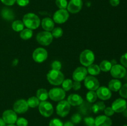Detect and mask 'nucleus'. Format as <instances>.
I'll return each instance as SVG.
<instances>
[{"label": "nucleus", "mask_w": 127, "mask_h": 126, "mask_svg": "<svg viewBox=\"0 0 127 126\" xmlns=\"http://www.w3.org/2000/svg\"><path fill=\"white\" fill-rule=\"evenodd\" d=\"M41 24H42V28L47 32L52 31L54 28V22L52 19L49 18V17H46V18L43 19L42 21Z\"/></svg>", "instance_id": "20"}, {"label": "nucleus", "mask_w": 127, "mask_h": 126, "mask_svg": "<svg viewBox=\"0 0 127 126\" xmlns=\"http://www.w3.org/2000/svg\"><path fill=\"white\" fill-rule=\"evenodd\" d=\"M96 94L97 97L102 100H107L112 96L111 91L106 86H100L98 88Z\"/></svg>", "instance_id": "17"}, {"label": "nucleus", "mask_w": 127, "mask_h": 126, "mask_svg": "<svg viewBox=\"0 0 127 126\" xmlns=\"http://www.w3.org/2000/svg\"><path fill=\"white\" fill-rule=\"evenodd\" d=\"M110 3L112 6H117L120 4V0H110Z\"/></svg>", "instance_id": "45"}, {"label": "nucleus", "mask_w": 127, "mask_h": 126, "mask_svg": "<svg viewBox=\"0 0 127 126\" xmlns=\"http://www.w3.org/2000/svg\"><path fill=\"white\" fill-rule=\"evenodd\" d=\"M105 108V105L102 101H99L97 103H95L92 107L93 111L95 114L99 113V112H102L104 111Z\"/></svg>", "instance_id": "24"}, {"label": "nucleus", "mask_w": 127, "mask_h": 126, "mask_svg": "<svg viewBox=\"0 0 127 126\" xmlns=\"http://www.w3.org/2000/svg\"><path fill=\"white\" fill-rule=\"evenodd\" d=\"M112 121L107 116L100 115L95 119V125L96 126H111Z\"/></svg>", "instance_id": "18"}, {"label": "nucleus", "mask_w": 127, "mask_h": 126, "mask_svg": "<svg viewBox=\"0 0 127 126\" xmlns=\"http://www.w3.org/2000/svg\"><path fill=\"white\" fill-rule=\"evenodd\" d=\"M68 18H69L68 11L66 9H60L55 12L53 21L55 23L61 24L66 22Z\"/></svg>", "instance_id": "9"}, {"label": "nucleus", "mask_w": 127, "mask_h": 126, "mask_svg": "<svg viewBox=\"0 0 127 126\" xmlns=\"http://www.w3.org/2000/svg\"><path fill=\"white\" fill-rule=\"evenodd\" d=\"M48 57V53L47 50L43 48H38L35 49L32 54V58L38 63H43L47 59Z\"/></svg>", "instance_id": "8"}, {"label": "nucleus", "mask_w": 127, "mask_h": 126, "mask_svg": "<svg viewBox=\"0 0 127 126\" xmlns=\"http://www.w3.org/2000/svg\"><path fill=\"white\" fill-rule=\"evenodd\" d=\"M127 107V101L123 98H119L114 101L112 108L115 112H122Z\"/></svg>", "instance_id": "16"}, {"label": "nucleus", "mask_w": 127, "mask_h": 126, "mask_svg": "<svg viewBox=\"0 0 127 126\" xmlns=\"http://www.w3.org/2000/svg\"><path fill=\"white\" fill-rule=\"evenodd\" d=\"M95 60V56L94 53L89 49H86L83 51L80 54L79 61L82 65L85 67H88L89 65L93 64Z\"/></svg>", "instance_id": "3"}, {"label": "nucleus", "mask_w": 127, "mask_h": 126, "mask_svg": "<svg viewBox=\"0 0 127 126\" xmlns=\"http://www.w3.org/2000/svg\"><path fill=\"white\" fill-rule=\"evenodd\" d=\"M83 4L82 0H71L67 6L68 12L72 14L78 13L81 10Z\"/></svg>", "instance_id": "15"}, {"label": "nucleus", "mask_w": 127, "mask_h": 126, "mask_svg": "<svg viewBox=\"0 0 127 126\" xmlns=\"http://www.w3.org/2000/svg\"><path fill=\"white\" fill-rule=\"evenodd\" d=\"M122 87V83L118 79H113L109 83V88L110 91H117Z\"/></svg>", "instance_id": "21"}, {"label": "nucleus", "mask_w": 127, "mask_h": 126, "mask_svg": "<svg viewBox=\"0 0 127 126\" xmlns=\"http://www.w3.org/2000/svg\"><path fill=\"white\" fill-rule=\"evenodd\" d=\"M52 68L53 70H60L61 68H62V64L58 61H55L52 63Z\"/></svg>", "instance_id": "39"}, {"label": "nucleus", "mask_w": 127, "mask_h": 126, "mask_svg": "<svg viewBox=\"0 0 127 126\" xmlns=\"http://www.w3.org/2000/svg\"><path fill=\"white\" fill-rule=\"evenodd\" d=\"M120 62L124 67H127V53L122 56L121 58H120Z\"/></svg>", "instance_id": "41"}, {"label": "nucleus", "mask_w": 127, "mask_h": 126, "mask_svg": "<svg viewBox=\"0 0 127 126\" xmlns=\"http://www.w3.org/2000/svg\"><path fill=\"white\" fill-rule=\"evenodd\" d=\"M71 119V122L73 124H78L81 121L82 117L79 114H74V115L72 116Z\"/></svg>", "instance_id": "37"}, {"label": "nucleus", "mask_w": 127, "mask_h": 126, "mask_svg": "<svg viewBox=\"0 0 127 126\" xmlns=\"http://www.w3.org/2000/svg\"><path fill=\"white\" fill-rule=\"evenodd\" d=\"M71 106L69 103L65 100H62L57 106V114L62 117H66L69 114Z\"/></svg>", "instance_id": "6"}, {"label": "nucleus", "mask_w": 127, "mask_h": 126, "mask_svg": "<svg viewBox=\"0 0 127 126\" xmlns=\"http://www.w3.org/2000/svg\"><path fill=\"white\" fill-rule=\"evenodd\" d=\"M97 98L96 93L94 91H89L86 95V100L89 103H94Z\"/></svg>", "instance_id": "31"}, {"label": "nucleus", "mask_w": 127, "mask_h": 126, "mask_svg": "<svg viewBox=\"0 0 127 126\" xmlns=\"http://www.w3.org/2000/svg\"><path fill=\"white\" fill-rule=\"evenodd\" d=\"M7 126H15V125L14 124H9Z\"/></svg>", "instance_id": "49"}, {"label": "nucleus", "mask_w": 127, "mask_h": 126, "mask_svg": "<svg viewBox=\"0 0 127 126\" xmlns=\"http://www.w3.org/2000/svg\"><path fill=\"white\" fill-rule=\"evenodd\" d=\"M53 38L52 33L45 31V32H40L38 33L36 37V40L37 42L41 45L48 46L52 42Z\"/></svg>", "instance_id": "4"}, {"label": "nucleus", "mask_w": 127, "mask_h": 126, "mask_svg": "<svg viewBox=\"0 0 127 126\" xmlns=\"http://www.w3.org/2000/svg\"><path fill=\"white\" fill-rule=\"evenodd\" d=\"M63 126H74V125L72 122L68 121V122H65V123L63 124Z\"/></svg>", "instance_id": "46"}, {"label": "nucleus", "mask_w": 127, "mask_h": 126, "mask_svg": "<svg viewBox=\"0 0 127 126\" xmlns=\"http://www.w3.org/2000/svg\"><path fill=\"white\" fill-rule=\"evenodd\" d=\"M127 126V125H125V126Z\"/></svg>", "instance_id": "51"}, {"label": "nucleus", "mask_w": 127, "mask_h": 126, "mask_svg": "<svg viewBox=\"0 0 127 126\" xmlns=\"http://www.w3.org/2000/svg\"><path fill=\"white\" fill-rule=\"evenodd\" d=\"M112 67V63L107 60H104L103 61H102L100 63V65H99L100 70L103 72H105L110 70Z\"/></svg>", "instance_id": "26"}, {"label": "nucleus", "mask_w": 127, "mask_h": 126, "mask_svg": "<svg viewBox=\"0 0 127 126\" xmlns=\"http://www.w3.org/2000/svg\"><path fill=\"white\" fill-rule=\"evenodd\" d=\"M123 114H124V116H125V117H127V109H125L123 111Z\"/></svg>", "instance_id": "48"}, {"label": "nucleus", "mask_w": 127, "mask_h": 126, "mask_svg": "<svg viewBox=\"0 0 127 126\" xmlns=\"http://www.w3.org/2000/svg\"><path fill=\"white\" fill-rule=\"evenodd\" d=\"M32 35H33V32H32V30L26 28V29H24L23 30L21 31V33H20V37L22 39L27 40L31 38V37H32Z\"/></svg>", "instance_id": "27"}, {"label": "nucleus", "mask_w": 127, "mask_h": 126, "mask_svg": "<svg viewBox=\"0 0 127 126\" xmlns=\"http://www.w3.org/2000/svg\"><path fill=\"white\" fill-rule=\"evenodd\" d=\"M23 23L29 29L35 30L39 27L40 21L39 17L35 14L27 13L24 16Z\"/></svg>", "instance_id": "1"}, {"label": "nucleus", "mask_w": 127, "mask_h": 126, "mask_svg": "<svg viewBox=\"0 0 127 126\" xmlns=\"http://www.w3.org/2000/svg\"><path fill=\"white\" fill-rule=\"evenodd\" d=\"M0 126H6V122L2 118H0Z\"/></svg>", "instance_id": "47"}, {"label": "nucleus", "mask_w": 127, "mask_h": 126, "mask_svg": "<svg viewBox=\"0 0 127 126\" xmlns=\"http://www.w3.org/2000/svg\"><path fill=\"white\" fill-rule=\"evenodd\" d=\"M2 119L4 120L6 124H14L16 123L17 119V116L16 112L12 110L8 109L4 111L2 113Z\"/></svg>", "instance_id": "12"}, {"label": "nucleus", "mask_w": 127, "mask_h": 126, "mask_svg": "<svg viewBox=\"0 0 127 126\" xmlns=\"http://www.w3.org/2000/svg\"><path fill=\"white\" fill-rule=\"evenodd\" d=\"M84 85L90 91L97 90L99 87V82L93 75L87 76L84 79Z\"/></svg>", "instance_id": "11"}, {"label": "nucleus", "mask_w": 127, "mask_h": 126, "mask_svg": "<svg viewBox=\"0 0 127 126\" xmlns=\"http://www.w3.org/2000/svg\"><path fill=\"white\" fill-rule=\"evenodd\" d=\"M12 28L16 32H21L23 30L24 28V24L23 22L21 21H15L12 23Z\"/></svg>", "instance_id": "28"}, {"label": "nucleus", "mask_w": 127, "mask_h": 126, "mask_svg": "<svg viewBox=\"0 0 127 126\" xmlns=\"http://www.w3.org/2000/svg\"><path fill=\"white\" fill-rule=\"evenodd\" d=\"M84 123L86 125V126H91L95 124V119L92 117H85L84 119Z\"/></svg>", "instance_id": "38"}, {"label": "nucleus", "mask_w": 127, "mask_h": 126, "mask_svg": "<svg viewBox=\"0 0 127 126\" xmlns=\"http://www.w3.org/2000/svg\"><path fill=\"white\" fill-rule=\"evenodd\" d=\"M119 90H120L119 93H120V96L124 98H127V84L122 86Z\"/></svg>", "instance_id": "35"}, {"label": "nucleus", "mask_w": 127, "mask_h": 126, "mask_svg": "<svg viewBox=\"0 0 127 126\" xmlns=\"http://www.w3.org/2000/svg\"><path fill=\"white\" fill-rule=\"evenodd\" d=\"M62 87L65 91H68L72 88L73 81L71 79H66L62 82Z\"/></svg>", "instance_id": "30"}, {"label": "nucleus", "mask_w": 127, "mask_h": 126, "mask_svg": "<svg viewBox=\"0 0 127 126\" xmlns=\"http://www.w3.org/2000/svg\"><path fill=\"white\" fill-rule=\"evenodd\" d=\"M1 16L6 21H11L14 18V14L12 10L9 8H3L1 11Z\"/></svg>", "instance_id": "22"}, {"label": "nucleus", "mask_w": 127, "mask_h": 126, "mask_svg": "<svg viewBox=\"0 0 127 126\" xmlns=\"http://www.w3.org/2000/svg\"><path fill=\"white\" fill-rule=\"evenodd\" d=\"M87 70H88V72L91 75H93V76L99 75L100 72V69L99 65H97V64H93L89 65Z\"/></svg>", "instance_id": "25"}, {"label": "nucleus", "mask_w": 127, "mask_h": 126, "mask_svg": "<svg viewBox=\"0 0 127 126\" xmlns=\"http://www.w3.org/2000/svg\"><path fill=\"white\" fill-rule=\"evenodd\" d=\"M95 126V124H94V125H93V126Z\"/></svg>", "instance_id": "50"}, {"label": "nucleus", "mask_w": 127, "mask_h": 126, "mask_svg": "<svg viewBox=\"0 0 127 126\" xmlns=\"http://www.w3.org/2000/svg\"><path fill=\"white\" fill-rule=\"evenodd\" d=\"M88 74V70L84 67L76 68L73 73V79L74 81L81 82L86 79Z\"/></svg>", "instance_id": "13"}, {"label": "nucleus", "mask_w": 127, "mask_h": 126, "mask_svg": "<svg viewBox=\"0 0 127 126\" xmlns=\"http://www.w3.org/2000/svg\"><path fill=\"white\" fill-rule=\"evenodd\" d=\"M49 126H63V124L58 119H53L50 122Z\"/></svg>", "instance_id": "36"}, {"label": "nucleus", "mask_w": 127, "mask_h": 126, "mask_svg": "<svg viewBox=\"0 0 127 126\" xmlns=\"http://www.w3.org/2000/svg\"><path fill=\"white\" fill-rule=\"evenodd\" d=\"M27 105L29 107H32V108H34V107H37L40 104V100L37 98V97L35 96H32V97L29 98L28 100L27 101Z\"/></svg>", "instance_id": "29"}, {"label": "nucleus", "mask_w": 127, "mask_h": 126, "mask_svg": "<svg viewBox=\"0 0 127 126\" xmlns=\"http://www.w3.org/2000/svg\"><path fill=\"white\" fill-rule=\"evenodd\" d=\"M68 101L72 106H76L81 105L83 102V98L78 94H71L68 97Z\"/></svg>", "instance_id": "19"}, {"label": "nucleus", "mask_w": 127, "mask_h": 126, "mask_svg": "<svg viewBox=\"0 0 127 126\" xmlns=\"http://www.w3.org/2000/svg\"><path fill=\"white\" fill-rule=\"evenodd\" d=\"M114 111L113 110V109L112 108V107H105V109H104V113H105V116H112L113 114H114Z\"/></svg>", "instance_id": "40"}, {"label": "nucleus", "mask_w": 127, "mask_h": 126, "mask_svg": "<svg viewBox=\"0 0 127 126\" xmlns=\"http://www.w3.org/2000/svg\"><path fill=\"white\" fill-rule=\"evenodd\" d=\"M38 109L41 114L45 117H48L53 112V107L52 104L48 101H42L38 105Z\"/></svg>", "instance_id": "7"}, {"label": "nucleus", "mask_w": 127, "mask_h": 126, "mask_svg": "<svg viewBox=\"0 0 127 126\" xmlns=\"http://www.w3.org/2000/svg\"><path fill=\"white\" fill-rule=\"evenodd\" d=\"M56 4L60 9H65L68 6L67 0H56Z\"/></svg>", "instance_id": "33"}, {"label": "nucleus", "mask_w": 127, "mask_h": 126, "mask_svg": "<svg viewBox=\"0 0 127 126\" xmlns=\"http://www.w3.org/2000/svg\"><path fill=\"white\" fill-rule=\"evenodd\" d=\"M63 31L62 28L60 27H57L55 28H53L52 30V35L53 37H55L56 38H58L63 35Z\"/></svg>", "instance_id": "32"}, {"label": "nucleus", "mask_w": 127, "mask_h": 126, "mask_svg": "<svg viewBox=\"0 0 127 126\" xmlns=\"http://www.w3.org/2000/svg\"><path fill=\"white\" fill-rule=\"evenodd\" d=\"M47 78L50 84L52 85H60L64 80V77L60 70L52 69L47 74Z\"/></svg>", "instance_id": "2"}, {"label": "nucleus", "mask_w": 127, "mask_h": 126, "mask_svg": "<svg viewBox=\"0 0 127 126\" xmlns=\"http://www.w3.org/2000/svg\"><path fill=\"white\" fill-rule=\"evenodd\" d=\"M37 97L39 100L44 101L48 98V93L47 90L44 88L38 89L37 91Z\"/></svg>", "instance_id": "23"}, {"label": "nucleus", "mask_w": 127, "mask_h": 126, "mask_svg": "<svg viewBox=\"0 0 127 126\" xmlns=\"http://www.w3.org/2000/svg\"><path fill=\"white\" fill-rule=\"evenodd\" d=\"M1 1L6 6H12L16 2V0H1Z\"/></svg>", "instance_id": "44"}, {"label": "nucleus", "mask_w": 127, "mask_h": 126, "mask_svg": "<svg viewBox=\"0 0 127 126\" xmlns=\"http://www.w3.org/2000/svg\"><path fill=\"white\" fill-rule=\"evenodd\" d=\"M65 91L61 88H53L48 92V96L54 101H62L65 98Z\"/></svg>", "instance_id": "5"}, {"label": "nucleus", "mask_w": 127, "mask_h": 126, "mask_svg": "<svg viewBox=\"0 0 127 126\" xmlns=\"http://www.w3.org/2000/svg\"><path fill=\"white\" fill-rule=\"evenodd\" d=\"M17 4L20 6H26L29 3V0H16Z\"/></svg>", "instance_id": "42"}, {"label": "nucleus", "mask_w": 127, "mask_h": 126, "mask_svg": "<svg viewBox=\"0 0 127 126\" xmlns=\"http://www.w3.org/2000/svg\"><path fill=\"white\" fill-rule=\"evenodd\" d=\"M81 87V84L80 82H76L75 81L73 83V86H72V88L74 89V90L77 91V90H79Z\"/></svg>", "instance_id": "43"}, {"label": "nucleus", "mask_w": 127, "mask_h": 126, "mask_svg": "<svg viewBox=\"0 0 127 126\" xmlns=\"http://www.w3.org/2000/svg\"><path fill=\"white\" fill-rule=\"evenodd\" d=\"M127 70L125 67L120 64H115L110 69V74L116 79H122L126 75Z\"/></svg>", "instance_id": "10"}, {"label": "nucleus", "mask_w": 127, "mask_h": 126, "mask_svg": "<svg viewBox=\"0 0 127 126\" xmlns=\"http://www.w3.org/2000/svg\"><path fill=\"white\" fill-rule=\"evenodd\" d=\"M17 126H28V121L24 117H19L16 121Z\"/></svg>", "instance_id": "34"}, {"label": "nucleus", "mask_w": 127, "mask_h": 126, "mask_svg": "<svg viewBox=\"0 0 127 126\" xmlns=\"http://www.w3.org/2000/svg\"><path fill=\"white\" fill-rule=\"evenodd\" d=\"M13 109L14 111L16 113H25L29 109V106L27 105V101H26L25 100H23V99L17 100L14 104Z\"/></svg>", "instance_id": "14"}]
</instances>
